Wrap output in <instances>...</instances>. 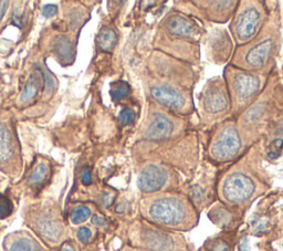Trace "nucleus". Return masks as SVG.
<instances>
[{
    "label": "nucleus",
    "mask_w": 283,
    "mask_h": 251,
    "mask_svg": "<svg viewBox=\"0 0 283 251\" xmlns=\"http://www.w3.org/2000/svg\"><path fill=\"white\" fill-rule=\"evenodd\" d=\"M92 224L97 227H102L105 225V220H104L102 217H99V216H93V218H92Z\"/></svg>",
    "instance_id": "obj_33"
},
{
    "label": "nucleus",
    "mask_w": 283,
    "mask_h": 251,
    "mask_svg": "<svg viewBox=\"0 0 283 251\" xmlns=\"http://www.w3.org/2000/svg\"><path fill=\"white\" fill-rule=\"evenodd\" d=\"M34 229L49 241L56 242L63 233V224L52 210H42L33 220Z\"/></svg>",
    "instance_id": "obj_17"
},
{
    "label": "nucleus",
    "mask_w": 283,
    "mask_h": 251,
    "mask_svg": "<svg viewBox=\"0 0 283 251\" xmlns=\"http://www.w3.org/2000/svg\"><path fill=\"white\" fill-rule=\"evenodd\" d=\"M206 31L198 19L174 8L158 23L154 50L196 67L200 63V44Z\"/></svg>",
    "instance_id": "obj_2"
},
{
    "label": "nucleus",
    "mask_w": 283,
    "mask_h": 251,
    "mask_svg": "<svg viewBox=\"0 0 283 251\" xmlns=\"http://www.w3.org/2000/svg\"><path fill=\"white\" fill-rule=\"evenodd\" d=\"M50 176V165L45 162H39L38 164L33 167L32 172L29 176L28 183L33 188L40 187L47 182V179Z\"/></svg>",
    "instance_id": "obj_23"
},
{
    "label": "nucleus",
    "mask_w": 283,
    "mask_h": 251,
    "mask_svg": "<svg viewBox=\"0 0 283 251\" xmlns=\"http://www.w3.org/2000/svg\"><path fill=\"white\" fill-rule=\"evenodd\" d=\"M208 216H209V218L212 223L217 225L218 227H220V228H224V227L230 226L234 220L233 214L222 205L213 206L209 210V213H208Z\"/></svg>",
    "instance_id": "obj_22"
},
{
    "label": "nucleus",
    "mask_w": 283,
    "mask_h": 251,
    "mask_svg": "<svg viewBox=\"0 0 283 251\" xmlns=\"http://www.w3.org/2000/svg\"><path fill=\"white\" fill-rule=\"evenodd\" d=\"M119 119L123 125H131L134 123V121L136 119V113L133 109L125 108L121 111Z\"/></svg>",
    "instance_id": "obj_27"
},
{
    "label": "nucleus",
    "mask_w": 283,
    "mask_h": 251,
    "mask_svg": "<svg viewBox=\"0 0 283 251\" xmlns=\"http://www.w3.org/2000/svg\"><path fill=\"white\" fill-rule=\"evenodd\" d=\"M8 251H42V248L30 235L19 233L11 240Z\"/></svg>",
    "instance_id": "obj_21"
},
{
    "label": "nucleus",
    "mask_w": 283,
    "mask_h": 251,
    "mask_svg": "<svg viewBox=\"0 0 283 251\" xmlns=\"http://www.w3.org/2000/svg\"><path fill=\"white\" fill-rule=\"evenodd\" d=\"M92 182V176H91V172L89 168H84L82 172V183L84 185H89Z\"/></svg>",
    "instance_id": "obj_31"
},
{
    "label": "nucleus",
    "mask_w": 283,
    "mask_h": 251,
    "mask_svg": "<svg viewBox=\"0 0 283 251\" xmlns=\"http://www.w3.org/2000/svg\"><path fill=\"white\" fill-rule=\"evenodd\" d=\"M281 41V16L276 7L252 41L236 46L230 64L247 71H272Z\"/></svg>",
    "instance_id": "obj_5"
},
{
    "label": "nucleus",
    "mask_w": 283,
    "mask_h": 251,
    "mask_svg": "<svg viewBox=\"0 0 283 251\" xmlns=\"http://www.w3.org/2000/svg\"><path fill=\"white\" fill-rule=\"evenodd\" d=\"M132 242L146 251H187L182 235L155 226L146 220L136 221L131 230Z\"/></svg>",
    "instance_id": "obj_11"
},
{
    "label": "nucleus",
    "mask_w": 283,
    "mask_h": 251,
    "mask_svg": "<svg viewBox=\"0 0 283 251\" xmlns=\"http://www.w3.org/2000/svg\"><path fill=\"white\" fill-rule=\"evenodd\" d=\"M238 3L237 0H222V2L208 0V2H190L187 3L189 6H184V7L190 8V11L185 14L193 16L196 19L222 25L232 20Z\"/></svg>",
    "instance_id": "obj_15"
},
{
    "label": "nucleus",
    "mask_w": 283,
    "mask_h": 251,
    "mask_svg": "<svg viewBox=\"0 0 283 251\" xmlns=\"http://www.w3.org/2000/svg\"><path fill=\"white\" fill-rule=\"evenodd\" d=\"M91 216V210L89 207L85 206H79L73 209L71 214V221L74 225L82 224Z\"/></svg>",
    "instance_id": "obj_25"
},
{
    "label": "nucleus",
    "mask_w": 283,
    "mask_h": 251,
    "mask_svg": "<svg viewBox=\"0 0 283 251\" xmlns=\"http://www.w3.org/2000/svg\"><path fill=\"white\" fill-rule=\"evenodd\" d=\"M209 251H229V247L224 241L217 240L211 244L210 248H209Z\"/></svg>",
    "instance_id": "obj_30"
},
{
    "label": "nucleus",
    "mask_w": 283,
    "mask_h": 251,
    "mask_svg": "<svg viewBox=\"0 0 283 251\" xmlns=\"http://www.w3.org/2000/svg\"><path fill=\"white\" fill-rule=\"evenodd\" d=\"M272 82L270 84L269 80L256 102L236 120L245 148L257 142L263 134L274 128L279 130L282 125L283 84L278 78H273Z\"/></svg>",
    "instance_id": "obj_3"
},
{
    "label": "nucleus",
    "mask_w": 283,
    "mask_h": 251,
    "mask_svg": "<svg viewBox=\"0 0 283 251\" xmlns=\"http://www.w3.org/2000/svg\"><path fill=\"white\" fill-rule=\"evenodd\" d=\"M240 250L241 251H249V247H248V241L247 239H244L240 243Z\"/></svg>",
    "instance_id": "obj_34"
},
{
    "label": "nucleus",
    "mask_w": 283,
    "mask_h": 251,
    "mask_svg": "<svg viewBox=\"0 0 283 251\" xmlns=\"http://www.w3.org/2000/svg\"><path fill=\"white\" fill-rule=\"evenodd\" d=\"M267 189L255 166L250 165V157L233 166L222 177L219 185V197L230 206L248 205Z\"/></svg>",
    "instance_id": "obj_6"
},
{
    "label": "nucleus",
    "mask_w": 283,
    "mask_h": 251,
    "mask_svg": "<svg viewBox=\"0 0 283 251\" xmlns=\"http://www.w3.org/2000/svg\"><path fill=\"white\" fill-rule=\"evenodd\" d=\"M198 114L201 123L213 126L232 118V101L221 77H213L204 85L198 95Z\"/></svg>",
    "instance_id": "obj_10"
},
{
    "label": "nucleus",
    "mask_w": 283,
    "mask_h": 251,
    "mask_svg": "<svg viewBox=\"0 0 283 251\" xmlns=\"http://www.w3.org/2000/svg\"><path fill=\"white\" fill-rule=\"evenodd\" d=\"M43 82V72L40 71V70H34V71L29 75L24 90H22L21 95L19 97V103L28 104L32 100H34V97L39 94L40 90H41Z\"/></svg>",
    "instance_id": "obj_19"
},
{
    "label": "nucleus",
    "mask_w": 283,
    "mask_h": 251,
    "mask_svg": "<svg viewBox=\"0 0 283 251\" xmlns=\"http://www.w3.org/2000/svg\"><path fill=\"white\" fill-rule=\"evenodd\" d=\"M13 203L7 196L0 195V219L7 218L13 213Z\"/></svg>",
    "instance_id": "obj_26"
},
{
    "label": "nucleus",
    "mask_w": 283,
    "mask_h": 251,
    "mask_svg": "<svg viewBox=\"0 0 283 251\" xmlns=\"http://www.w3.org/2000/svg\"><path fill=\"white\" fill-rule=\"evenodd\" d=\"M92 236L91 230L88 228V227H81V228L78 230V239L83 243H86Z\"/></svg>",
    "instance_id": "obj_28"
},
{
    "label": "nucleus",
    "mask_w": 283,
    "mask_h": 251,
    "mask_svg": "<svg viewBox=\"0 0 283 251\" xmlns=\"http://www.w3.org/2000/svg\"><path fill=\"white\" fill-rule=\"evenodd\" d=\"M130 84L125 81H117V82L111 85V97L113 102H120L129 95L130 93Z\"/></svg>",
    "instance_id": "obj_24"
},
{
    "label": "nucleus",
    "mask_w": 283,
    "mask_h": 251,
    "mask_svg": "<svg viewBox=\"0 0 283 251\" xmlns=\"http://www.w3.org/2000/svg\"><path fill=\"white\" fill-rule=\"evenodd\" d=\"M186 130L187 122L182 116L147 101V111L138 132V139L144 143H163L181 137Z\"/></svg>",
    "instance_id": "obj_8"
},
{
    "label": "nucleus",
    "mask_w": 283,
    "mask_h": 251,
    "mask_svg": "<svg viewBox=\"0 0 283 251\" xmlns=\"http://www.w3.org/2000/svg\"><path fill=\"white\" fill-rule=\"evenodd\" d=\"M129 251H146V250H142V249H141V250H135V249H130Z\"/></svg>",
    "instance_id": "obj_35"
},
{
    "label": "nucleus",
    "mask_w": 283,
    "mask_h": 251,
    "mask_svg": "<svg viewBox=\"0 0 283 251\" xmlns=\"http://www.w3.org/2000/svg\"><path fill=\"white\" fill-rule=\"evenodd\" d=\"M140 212L144 220L166 230L188 231L199 221V214L190 198L181 192L164 191L142 198Z\"/></svg>",
    "instance_id": "obj_4"
},
{
    "label": "nucleus",
    "mask_w": 283,
    "mask_h": 251,
    "mask_svg": "<svg viewBox=\"0 0 283 251\" xmlns=\"http://www.w3.org/2000/svg\"><path fill=\"white\" fill-rule=\"evenodd\" d=\"M118 43L117 31L111 27H103L96 36V44L99 49L105 52H112Z\"/></svg>",
    "instance_id": "obj_20"
},
{
    "label": "nucleus",
    "mask_w": 283,
    "mask_h": 251,
    "mask_svg": "<svg viewBox=\"0 0 283 251\" xmlns=\"http://www.w3.org/2000/svg\"><path fill=\"white\" fill-rule=\"evenodd\" d=\"M52 52L61 64H70L74 58V46L72 40L65 34L55 36L52 42Z\"/></svg>",
    "instance_id": "obj_18"
},
{
    "label": "nucleus",
    "mask_w": 283,
    "mask_h": 251,
    "mask_svg": "<svg viewBox=\"0 0 283 251\" xmlns=\"http://www.w3.org/2000/svg\"><path fill=\"white\" fill-rule=\"evenodd\" d=\"M244 148L237 122L234 119H229L217 125L208 142L207 152L211 161L228 163L235 161Z\"/></svg>",
    "instance_id": "obj_12"
},
{
    "label": "nucleus",
    "mask_w": 283,
    "mask_h": 251,
    "mask_svg": "<svg viewBox=\"0 0 283 251\" xmlns=\"http://www.w3.org/2000/svg\"><path fill=\"white\" fill-rule=\"evenodd\" d=\"M140 78L147 101L182 118L195 111L193 93L199 75L192 64L153 50L143 64Z\"/></svg>",
    "instance_id": "obj_1"
},
{
    "label": "nucleus",
    "mask_w": 283,
    "mask_h": 251,
    "mask_svg": "<svg viewBox=\"0 0 283 251\" xmlns=\"http://www.w3.org/2000/svg\"><path fill=\"white\" fill-rule=\"evenodd\" d=\"M20 166L18 139L10 126L0 122V167L5 172H15Z\"/></svg>",
    "instance_id": "obj_16"
},
{
    "label": "nucleus",
    "mask_w": 283,
    "mask_h": 251,
    "mask_svg": "<svg viewBox=\"0 0 283 251\" xmlns=\"http://www.w3.org/2000/svg\"><path fill=\"white\" fill-rule=\"evenodd\" d=\"M271 14L267 3L242 0L230 20V36L237 46L245 45L255 39L268 21Z\"/></svg>",
    "instance_id": "obj_9"
},
{
    "label": "nucleus",
    "mask_w": 283,
    "mask_h": 251,
    "mask_svg": "<svg viewBox=\"0 0 283 251\" xmlns=\"http://www.w3.org/2000/svg\"><path fill=\"white\" fill-rule=\"evenodd\" d=\"M8 7H9V2H0V22H2V20L4 19Z\"/></svg>",
    "instance_id": "obj_32"
},
{
    "label": "nucleus",
    "mask_w": 283,
    "mask_h": 251,
    "mask_svg": "<svg viewBox=\"0 0 283 251\" xmlns=\"http://www.w3.org/2000/svg\"><path fill=\"white\" fill-rule=\"evenodd\" d=\"M178 183V174L172 165L153 160L143 163L136 180L138 189L145 195L171 191V189L177 187Z\"/></svg>",
    "instance_id": "obj_13"
},
{
    "label": "nucleus",
    "mask_w": 283,
    "mask_h": 251,
    "mask_svg": "<svg viewBox=\"0 0 283 251\" xmlns=\"http://www.w3.org/2000/svg\"><path fill=\"white\" fill-rule=\"evenodd\" d=\"M272 71H247L228 64L223 71V80L232 101L234 120L256 102L267 86Z\"/></svg>",
    "instance_id": "obj_7"
},
{
    "label": "nucleus",
    "mask_w": 283,
    "mask_h": 251,
    "mask_svg": "<svg viewBox=\"0 0 283 251\" xmlns=\"http://www.w3.org/2000/svg\"><path fill=\"white\" fill-rule=\"evenodd\" d=\"M58 14V6L55 5H45L42 8V15L45 18H51Z\"/></svg>",
    "instance_id": "obj_29"
},
{
    "label": "nucleus",
    "mask_w": 283,
    "mask_h": 251,
    "mask_svg": "<svg viewBox=\"0 0 283 251\" xmlns=\"http://www.w3.org/2000/svg\"><path fill=\"white\" fill-rule=\"evenodd\" d=\"M205 50L207 60L217 66H222L232 60L235 52L234 40L230 32L222 26H213L206 31Z\"/></svg>",
    "instance_id": "obj_14"
}]
</instances>
